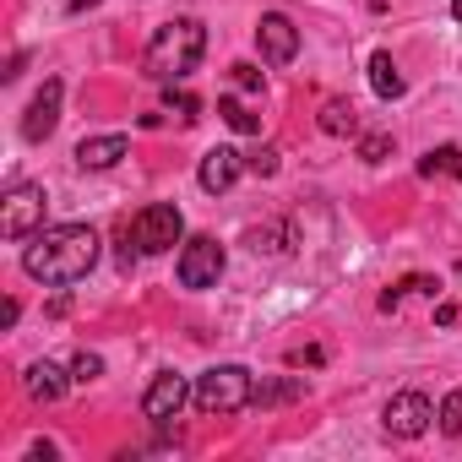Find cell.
<instances>
[{"label":"cell","mask_w":462,"mask_h":462,"mask_svg":"<svg viewBox=\"0 0 462 462\" xmlns=\"http://www.w3.org/2000/svg\"><path fill=\"white\" fill-rule=\"evenodd\" d=\"M93 267H98V235H93L88 223H55V228H39L33 245L23 251V273H28L33 283H50V289L82 283Z\"/></svg>","instance_id":"cell-1"},{"label":"cell","mask_w":462,"mask_h":462,"mask_svg":"<svg viewBox=\"0 0 462 462\" xmlns=\"http://www.w3.org/2000/svg\"><path fill=\"white\" fill-rule=\"evenodd\" d=\"M201 55H207V28H201L196 17H174V23H163V28L152 33L142 66H147L152 82H185V77L201 66Z\"/></svg>","instance_id":"cell-2"},{"label":"cell","mask_w":462,"mask_h":462,"mask_svg":"<svg viewBox=\"0 0 462 462\" xmlns=\"http://www.w3.org/2000/svg\"><path fill=\"white\" fill-rule=\"evenodd\" d=\"M190 402H196L201 413H240V408L256 402V375H251L245 365H212V370L196 375Z\"/></svg>","instance_id":"cell-3"},{"label":"cell","mask_w":462,"mask_h":462,"mask_svg":"<svg viewBox=\"0 0 462 462\" xmlns=\"http://www.w3.org/2000/svg\"><path fill=\"white\" fill-rule=\"evenodd\" d=\"M125 235H131V245H136L142 256H163V251H174V245H180L185 217H180V207H174V201H152V207H142V212L125 223Z\"/></svg>","instance_id":"cell-4"},{"label":"cell","mask_w":462,"mask_h":462,"mask_svg":"<svg viewBox=\"0 0 462 462\" xmlns=\"http://www.w3.org/2000/svg\"><path fill=\"white\" fill-rule=\"evenodd\" d=\"M44 207H50L44 185H12L6 201H0V235H6V240L39 235V228H44Z\"/></svg>","instance_id":"cell-5"},{"label":"cell","mask_w":462,"mask_h":462,"mask_svg":"<svg viewBox=\"0 0 462 462\" xmlns=\"http://www.w3.org/2000/svg\"><path fill=\"white\" fill-rule=\"evenodd\" d=\"M435 419H440V413H435V402H430L424 392H397V397L386 402V413H381V424H386L392 440H419Z\"/></svg>","instance_id":"cell-6"},{"label":"cell","mask_w":462,"mask_h":462,"mask_svg":"<svg viewBox=\"0 0 462 462\" xmlns=\"http://www.w3.org/2000/svg\"><path fill=\"white\" fill-rule=\"evenodd\" d=\"M217 278H223V245L212 235L185 240V251H180V283L185 289H217Z\"/></svg>","instance_id":"cell-7"},{"label":"cell","mask_w":462,"mask_h":462,"mask_svg":"<svg viewBox=\"0 0 462 462\" xmlns=\"http://www.w3.org/2000/svg\"><path fill=\"white\" fill-rule=\"evenodd\" d=\"M256 44H262V60H267V66H289V60L300 55V28H294L283 12H267V17L256 23Z\"/></svg>","instance_id":"cell-8"},{"label":"cell","mask_w":462,"mask_h":462,"mask_svg":"<svg viewBox=\"0 0 462 462\" xmlns=\"http://www.w3.org/2000/svg\"><path fill=\"white\" fill-rule=\"evenodd\" d=\"M185 402H190V381L174 375V370H163V375H152V386H147V397H142V413H147L152 424H169Z\"/></svg>","instance_id":"cell-9"},{"label":"cell","mask_w":462,"mask_h":462,"mask_svg":"<svg viewBox=\"0 0 462 462\" xmlns=\"http://www.w3.org/2000/svg\"><path fill=\"white\" fill-rule=\"evenodd\" d=\"M60 98H66L60 77H50V82L33 93L28 115H23V136H28V142H44V136H55V125H60Z\"/></svg>","instance_id":"cell-10"},{"label":"cell","mask_w":462,"mask_h":462,"mask_svg":"<svg viewBox=\"0 0 462 462\" xmlns=\"http://www.w3.org/2000/svg\"><path fill=\"white\" fill-rule=\"evenodd\" d=\"M245 169H251V163H245V152H235V147H212V152L201 158L196 180H201V190H207V196H223V190H235V180H240Z\"/></svg>","instance_id":"cell-11"},{"label":"cell","mask_w":462,"mask_h":462,"mask_svg":"<svg viewBox=\"0 0 462 462\" xmlns=\"http://www.w3.org/2000/svg\"><path fill=\"white\" fill-rule=\"evenodd\" d=\"M125 152H131V142H125L120 131H109V136H82V142H77V163H82V169H115Z\"/></svg>","instance_id":"cell-12"},{"label":"cell","mask_w":462,"mask_h":462,"mask_svg":"<svg viewBox=\"0 0 462 462\" xmlns=\"http://www.w3.org/2000/svg\"><path fill=\"white\" fill-rule=\"evenodd\" d=\"M23 386H28V397H33V402H60V397H66V386H71V375H66L60 365L39 359V365H28Z\"/></svg>","instance_id":"cell-13"},{"label":"cell","mask_w":462,"mask_h":462,"mask_svg":"<svg viewBox=\"0 0 462 462\" xmlns=\"http://www.w3.org/2000/svg\"><path fill=\"white\" fill-rule=\"evenodd\" d=\"M435 289H440V283H435L430 273H408V278H397V283H392V289L381 294V310H386V316H397L408 294H430V300H435Z\"/></svg>","instance_id":"cell-14"},{"label":"cell","mask_w":462,"mask_h":462,"mask_svg":"<svg viewBox=\"0 0 462 462\" xmlns=\"http://www.w3.org/2000/svg\"><path fill=\"white\" fill-rule=\"evenodd\" d=\"M370 88H375V98H402V71L386 50L370 55Z\"/></svg>","instance_id":"cell-15"},{"label":"cell","mask_w":462,"mask_h":462,"mask_svg":"<svg viewBox=\"0 0 462 462\" xmlns=\"http://www.w3.org/2000/svg\"><path fill=\"white\" fill-rule=\"evenodd\" d=\"M321 131H327V136H354V131H359V109H354L348 98H327V104H321Z\"/></svg>","instance_id":"cell-16"},{"label":"cell","mask_w":462,"mask_h":462,"mask_svg":"<svg viewBox=\"0 0 462 462\" xmlns=\"http://www.w3.org/2000/svg\"><path fill=\"white\" fill-rule=\"evenodd\" d=\"M419 174H424V180H440V174H457V180H462V147H430V152L419 158Z\"/></svg>","instance_id":"cell-17"},{"label":"cell","mask_w":462,"mask_h":462,"mask_svg":"<svg viewBox=\"0 0 462 462\" xmlns=\"http://www.w3.org/2000/svg\"><path fill=\"white\" fill-rule=\"evenodd\" d=\"M245 245H251L256 256H283V251H289V223H267V228H251V235H245Z\"/></svg>","instance_id":"cell-18"},{"label":"cell","mask_w":462,"mask_h":462,"mask_svg":"<svg viewBox=\"0 0 462 462\" xmlns=\"http://www.w3.org/2000/svg\"><path fill=\"white\" fill-rule=\"evenodd\" d=\"M217 115H223L228 125H235L240 136H256V131H262V120H256V115H251L240 98H217Z\"/></svg>","instance_id":"cell-19"},{"label":"cell","mask_w":462,"mask_h":462,"mask_svg":"<svg viewBox=\"0 0 462 462\" xmlns=\"http://www.w3.org/2000/svg\"><path fill=\"white\" fill-rule=\"evenodd\" d=\"M294 397H305V381H300V375L273 381V386H256V402H262V408H273V402H294Z\"/></svg>","instance_id":"cell-20"},{"label":"cell","mask_w":462,"mask_h":462,"mask_svg":"<svg viewBox=\"0 0 462 462\" xmlns=\"http://www.w3.org/2000/svg\"><path fill=\"white\" fill-rule=\"evenodd\" d=\"M359 158H365V163H386V158H392V136H386V131L359 136Z\"/></svg>","instance_id":"cell-21"},{"label":"cell","mask_w":462,"mask_h":462,"mask_svg":"<svg viewBox=\"0 0 462 462\" xmlns=\"http://www.w3.org/2000/svg\"><path fill=\"white\" fill-rule=\"evenodd\" d=\"M98 375H104V359H98V354H88V348H82V354H77V359H71V381H77V386H93V381H98Z\"/></svg>","instance_id":"cell-22"},{"label":"cell","mask_w":462,"mask_h":462,"mask_svg":"<svg viewBox=\"0 0 462 462\" xmlns=\"http://www.w3.org/2000/svg\"><path fill=\"white\" fill-rule=\"evenodd\" d=\"M440 430H446V435H462V386L446 392V402H440Z\"/></svg>","instance_id":"cell-23"},{"label":"cell","mask_w":462,"mask_h":462,"mask_svg":"<svg viewBox=\"0 0 462 462\" xmlns=\"http://www.w3.org/2000/svg\"><path fill=\"white\" fill-rule=\"evenodd\" d=\"M245 163H251V174H262V180H273V174H278V147H262V152H251Z\"/></svg>","instance_id":"cell-24"},{"label":"cell","mask_w":462,"mask_h":462,"mask_svg":"<svg viewBox=\"0 0 462 462\" xmlns=\"http://www.w3.org/2000/svg\"><path fill=\"white\" fill-rule=\"evenodd\" d=\"M235 82H240L245 93H262V71H256V66H235Z\"/></svg>","instance_id":"cell-25"},{"label":"cell","mask_w":462,"mask_h":462,"mask_svg":"<svg viewBox=\"0 0 462 462\" xmlns=\"http://www.w3.org/2000/svg\"><path fill=\"white\" fill-rule=\"evenodd\" d=\"M321 359H327L321 348H294V354H289V365H294V370H305V365H321Z\"/></svg>","instance_id":"cell-26"},{"label":"cell","mask_w":462,"mask_h":462,"mask_svg":"<svg viewBox=\"0 0 462 462\" xmlns=\"http://www.w3.org/2000/svg\"><path fill=\"white\" fill-rule=\"evenodd\" d=\"M28 457H33V462H55V457H60V451H55V446H50V440H33V451H28Z\"/></svg>","instance_id":"cell-27"},{"label":"cell","mask_w":462,"mask_h":462,"mask_svg":"<svg viewBox=\"0 0 462 462\" xmlns=\"http://www.w3.org/2000/svg\"><path fill=\"white\" fill-rule=\"evenodd\" d=\"M88 6H98V0H66V12H77V17H82Z\"/></svg>","instance_id":"cell-28"},{"label":"cell","mask_w":462,"mask_h":462,"mask_svg":"<svg viewBox=\"0 0 462 462\" xmlns=\"http://www.w3.org/2000/svg\"><path fill=\"white\" fill-rule=\"evenodd\" d=\"M451 17H457V23H462V0H451Z\"/></svg>","instance_id":"cell-29"},{"label":"cell","mask_w":462,"mask_h":462,"mask_svg":"<svg viewBox=\"0 0 462 462\" xmlns=\"http://www.w3.org/2000/svg\"><path fill=\"white\" fill-rule=\"evenodd\" d=\"M457 278H462V262H457Z\"/></svg>","instance_id":"cell-30"}]
</instances>
